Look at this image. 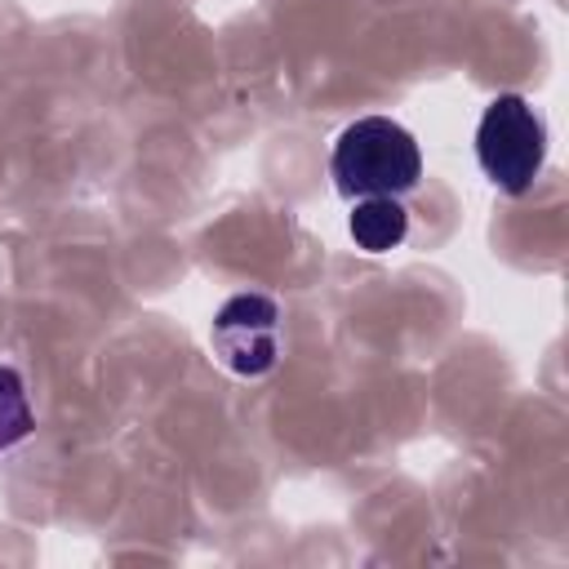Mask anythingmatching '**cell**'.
I'll list each match as a JSON object with an SVG mask.
<instances>
[{"label":"cell","instance_id":"1","mask_svg":"<svg viewBox=\"0 0 569 569\" xmlns=\"http://www.w3.org/2000/svg\"><path fill=\"white\" fill-rule=\"evenodd\" d=\"M329 173L347 200L405 196L422 178V151L405 124H396L387 116H360L338 133Z\"/></svg>","mask_w":569,"mask_h":569},{"label":"cell","instance_id":"2","mask_svg":"<svg viewBox=\"0 0 569 569\" xmlns=\"http://www.w3.org/2000/svg\"><path fill=\"white\" fill-rule=\"evenodd\" d=\"M476 160L485 178L507 196H525L538 182L542 160H547V124L529 107V98L498 93L485 107L476 124Z\"/></svg>","mask_w":569,"mask_h":569},{"label":"cell","instance_id":"3","mask_svg":"<svg viewBox=\"0 0 569 569\" xmlns=\"http://www.w3.org/2000/svg\"><path fill=\"white\" fill-rule=\"evenodd\" d=\"M213 351L240 378H262L280 360V307L267 293H236L213 316Z\"/></svg>","mask_w":569,"mask_h":569},{"label":"cell","instance_id":"4","mask_svg":"<svg viewBox=\"0 0 569 569\" xmlns=\"http://www.w3.org/2000/svg\"><path fill=\"white\" fill-rule=\"evenodd\" d=\"M347 231L365 253H391L409 236V213H405L400 196H365V200H356Z\"/></svg>","mask_w":569,"mask_h":569},{"label":"cell","instance_id":"5","mask_svg":"<svg viewBox=\"0 0 569 569\" xmlns=\"http://www.w3.org/2000/svg\"><path fill=\"white\" fill-rule=\"evenodd\" d=\"M31 427H36V413H31V400H27L18 369L0 365V449H13L18 440H27Z\"/></svg>","mask_w":569,"mask_h":569}]
</instances>
